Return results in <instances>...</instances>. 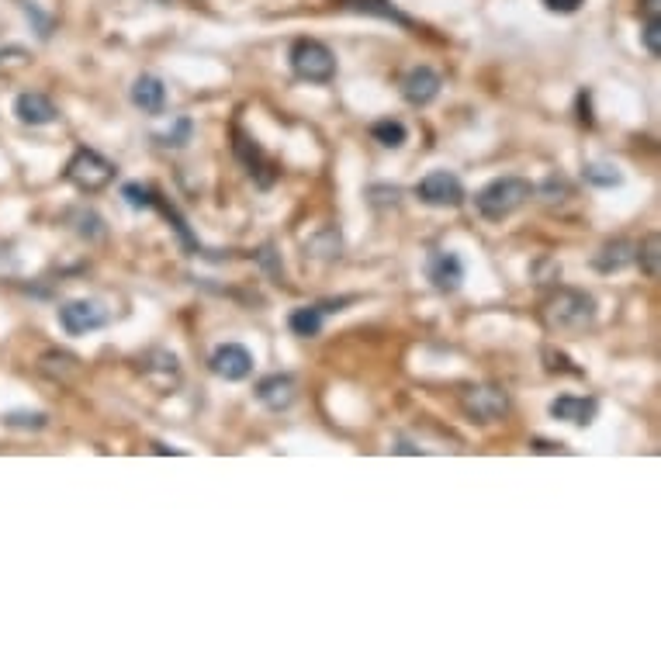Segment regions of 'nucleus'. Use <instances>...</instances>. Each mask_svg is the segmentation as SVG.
<instances>
[{
    "label": "nucleus",
    "mask_w": 661,
    "mask_h": 661,
    "mask_svg": "<svg viewBox=\"0 0 661 661\" xmlns=\"http://www.w3.org/2000/svg\"><path fill=\"white\" fill-rule=\"evenodd\" d=\"M343 253V236L336 225H322L315 236L305 239V257L312 260H340Z\"/></svg>",
    "instance_id": "19"
},
{
    "label": "nucleus",
    "mask_w": 661,
    "mask_h": 661,
    "mask_svg": "<svg viewBox=\"0 0 661 661\" xmlns=\"http://www.w3.org/2000/svg\"><path fill=\"white\" fill-rule=\"evenodd\" d=\"M547 412H551V419H561V423L589 426L599 412V402L592 395H558L547 405Z\"/></svg>",
    "instance_id": "13"
},
{
    "label": "nucleus",
    "mask_w": 661,
    "mask_h": 661,
    "mask_svg": "<svg viewBox=\"0 0 661 661\" xmlns=\"http://www.w3.org/2000/svg\"><path fill=\"white\" fill-rule=\"evenodd\" d=\"M336 7H340V11H353V14H367V18L395 21V25H402V28L412 25V21L395 7V0H336Z\"/></svg>",
    "instance_id": "17"
},
{
    "label": "nucleus",
    "mask_w": 661,
    "mask_h": 661,
    "mask_svg": "<svg viewBox=\"0 0 661 661\" xmlns=\"http://www.w3.org/2000/svg\"><path fill=\"white\" fill-rule=\"evenodd\" d=\"M578 122L582 125H592V115H589V94H578Z\"/></svg>",
    "instance_id": "32"
},
{
    "label": "nucleus",
    "mask_w": 661,
    "mask_h": 661,
    "mask_svg": "<svg viewBox=\"0 0 661 661\" xmlns=\"http://www.w3.org/2000/svg\"><path fill=\"white\" fill-rule=\"evenodd\" d=\"M322 312L319 305H302V309H295L288 315V329L295 336H305V340H312V336L322 333Z\"/></svg>",
    "instance_id": "20"
},
{
    "label": "nucleus",
    "mask_w": 661,
    "mask_h": 661,
    "mask_svg": "<svg viewBox=\"0 0 661 661\" xmlns=\"http://www.w3.org/2000/svg\"><path fill=\"white\" fill-rule=\"evenodd\" d=\"M416 198L430 208H461L468 194H464V184L457 174H450V170H433V174H426L416 184Z\"/></svg>",
    "instance_id": "6"
},
{
    "label": "nucleus",
    "mask_w": 661,
    "mask_h": 661,
    "mask_svg": "<svg viewBox=\"0 0 661 661\" xmlns=\"http://www.w3.org/2000/svg\"><path fill=\"white\" fill-rule=\"evenodd\" d=\"M191 132H194L191 118H180V122H177V129H174V132H167V135H156V142H160L163 149H180V146H187V139H191Z\"/></svg>",
    "instance_id": "25"
},
{
    "label": "nucleus",
    "mask_w": 661,
    "mask_h": 661,
    "mask_svg": "<svg viewBox=\"0 0 661 661\" xmlns=\"http://www.w3.org/2000/svg\"><path fill=\"white\" fill-rule=\"evenodd\" d=\"M39 371L45 374V378L59 381V385H70V381L80 374V360L66 350H49L39 357Z\"/></svg>",
    "instance_id": "18"
},
{
    "label": "nucleus",
    "mask_w": 661,
    "mask_h": 661,
    "mask_svg": "<svg viewBox=\"0 0 661 661\" xmlns=\"http://www.w3.org/2000/svg\"><path fill=\"white\" fill-rule=\"evenodd\" d=\"M461 412L471 423H499L509 412V395L499 385H468L461 392Z\"/></svg>",
    "instance_id": "5"
},
{
    "label": "nucleus",
    "mask_w": 661,
    "mask_h": 661,
    "mask_svg": "<svg viewBox=\"0 0 661 661\" xmlns=\"http://www.w3.org/2000/svg\"><path fill=\"white\" fill-rule=\"evenodd\" d=\"M156 454H184V450H177V447H167V443H156Z\"/></svg>",
    "instance_id": "34"
},
{
    "label": "nucleus",
    "mask_w": 661,
    "mask_h": 661,
    "mask_svg": "<svg viewBox=\"0 0 661 661\" xmlns=\"http://www.w3.org/2000/svg\"><path fill=\"white\" fill-rule=\"evenodd\" d=\"M132 104L142 115H163L167 111V84L153 73H142L132 84Z\"/></svg>",
    "instance_id": "14"
},
{
    "label": "nucleus",
    "mask_w": 661,
    "mask_h": 661,
    "mask_svg": "<svg viewBox=\"0 0 661 661\" xmlns=\"http://www.w3.org/2000/svg\"><path fill=\"white\" fill-rule=\"evenodd\" d=\"M56 315H59L63 333H70V336H84V333H94V329L108 326V312L97 302H90V298H73V302L59 305Z\"/></svg>",
    "instance_id": "8"
},
{
    "label": "nucleus",
    "mask_w": 661,
    "mask_h": 661,
    "mask_svg": "<svg viewBox=\"0 0 661 661\" xmlns=\"http://www.w3.org/2000/svg\"><path fill=\"white\" fill-rule=\"evenodd\" d=\"M533 198V184L527 177H495L475 194L478 215L488 222H502Z\"/></svg>",
    "instance_id": "2"
},
{
    "label": "nucleus",
    "mask_w": 661,
    "mask_h": 661,
    "mask_svg": "<svg viewBox=\"0 0 661 661\" xmlns=\"http://www.w3.org/2000/svg\"><path fill=\"white\" fill-rule=\"evenodd\" d=\"M641 11L648 18H661V0H641Z\"/></svg>",
    "instance_id": "33"
},
{
    "label": "nucleus",
    "mask_w": 661,
    "mask_h": 661,
    "mask_svg": "<svg viewBox=\"0 0 661 661\" xmlns=\"http://www.w3.org/2000/svg\"><path fill=\"white\" fill-rule=\"evenodd\" d=\"M257 398L274 412L291 409V402L298 398V381L291 374H267L264 381H257Z\"/></svg>",
    "instance_id": "15"
},
{
    "label": "nucleus",
    "mask_w": 661,
    "mask_h": 661,
    "mask_svg": "<svg viewBox=\"0 0 661 661\" xmlns=\"http://www.w3.org/2000/svg\"><path fill=\"white\" fill-rule=\"evenodd\" d=\"M45 423H49L45 412H7L4 416V426L11 430H42Z\"/></svg>",
    "instance_id": "24"
},
{
    "label": "nucleus",
    "mask_w": 661,
    "mask_h": 661,
    "mask_svg": "<svg viewBox=\"0 0 661 661\" xmlns=\"http://www.w3.org/2000/svg\"><path fill=\"white\" fill-rule=\"evenodd\" d=\"M291 73L305 84H333L336 80V56L326 42L319 39H298L288 52Z\"/></svg>",
    "instance_id": "3"
},
{
    "label": "nucleus",
    "mask_w": 661,
    "mask_h": 661,
    "mask_svg": "<svg viewBox=\"0 0 661 661\" xmlns=\"http://www.w3.org/2000/svg\"><path fill=\"white\" fill-rule=\"evenodd\" d=\"M371 205H398V198H402V191L398 187H371Z\"/></svg>",
    "instance_id": "29"
},
{
    "label": "nucleus",
    "mask_w": 661,
    "mask_h": 661,
    "mask_svg": "<svg viewBox=\"0 0 661 661\" xmlns=\"http://www.w3.org/2000/svg\"><path fill=\"white\" fill-rule=\"evenodd\" d=\"M115 177H118L115 163L87 146H80L77 153L70 156V163H66V180L84 194H101L104 187L115 184Z\"/></svg>",
    "instance_id": "4"
},
{
    "label": "nucleus",
    "mask_w": 661,
    "mask_h": 661,
    "mask_svg": "<svg viewBox=\"0 0 661 661\" xmlns=\"http://www.w3.org/2000/svg\"><path fill=\"white\" fill-rule=\"evenodd\" d=\"M641 42L655 59L661 56V18H648V25H644V32H641Z\"/></svg>",
    "instance_id": "28"
},
{
    "label": "nucleus",
    "mask_w": 661,
    "mask_h": 661,
    "mask_svg": "<svg viewBox=\"0 0 661 661\" xmlns=\"http://www.w3.org/2000/svg\"><path fill=\"white\" fill-rule=\"evenodd\" d=\"M533 450H537V454H565V443H551V440H533Z\"/></svg>",
    "instance_id": "31"
},
{
    "label": "nucleus",
    "mask_w": 661,
    "mask_h": 661,
    "mask_svg": "<svg viewBox=\"0 0 661 661\" xmlns=\"http://www.w3.org/2000/svg\"><path fill=\"white\" fill-rule=\"evenodd\" d=\"M540 315H544V326L551 333H565V336L585 333L596 322V298L578 288H558L544 298Z\"/></svg>",
    "instance_id": "1"
},
{
    "label": "nucleus",
    "mask_w": 661,
    "mask_h": 661,
    "mask_svg": "<svg viewBox=\"0 0 661 661\" xmlns=\"http://www.w3.org/2000/svg\"><path fill=\"white\" fill-rule=\"evenodd\" d=\"M540 4H544L547 11H558V14H575L578 7L585 4V0H540Z\"/></svg>",
    "instance_id": "30"
},
{
    "label": "nucleus",
    "mask_w": 661,
    "mask_h": 661,
    "mask_svg": "<svg viewBox=\"0 0 661 661\" xmlns=\"http://www.w3.org/2000/svg\"><path fill=\"white\" fill-rule=\"evenodd\" d=\"M634 264L641 267V274L651 277V281L661 274V239L655 236V232L644 236L641 246H634Z\"/></svg>",
    "instance_id": "21"
},
{
    "label": "nucleus",
    "mask_w": 661,
    "mask_h": 661,
    "mask_svg": "<svg viewBox=\"0 0 661 661\" xmlns=\"http://www.w3.org/2000/svg\"><path fill=\"white\" fill-rule=\"evenodd\" d=\"M232 153H236V160L246 167V174L257 180V187H264V191H267V187L277 180L274 163H270V156L264 153V146H260V142L253 139L250 132H243V129L232 132Z\"/></svg>",
    "instance_id": "7"
},
{
    "label": "nucleus",
    "mask_w": 661,
    "mask_h": 661,
    "mask_svg": "<svg viewBox=\"0 0 661 661\" xmlns=\"http://www.w3.org/2000/svg\"><path fill=\"white\" fill-rule=\"evenodd\" d=\"M426 277H430V284L437 291H443V295H454L464 281L461 257H457L454 250H433L430 257H426Z\"/></svg>",
    "instance_id": "10"
},
{
    "label": "nucleus",
    "mask_w": 661,
    "mask_h": 661,
    "mask_svg": "<svg viewBox=\"0 0 661 661\" xmlns=\"http://www.w3.org/2000/svg\"><path fill=\"white\" fill-rule=\"evenodd\" d=\"M398 87H402V97L412 104V108H426V104H433L440 97L443 80L437 70H430V66H412Z\"/></svg>",
    "instance_id": "11"
},
{
    "label": "nucleus",
    "mask_w": 661,
    "mask_h": 661,
    "mask_svg": "<svg viewBox=\"0 0 661 661\" xmlns=\"http://www.w3.org/2000/svg\"><path fill=\"white\" fill-rule=\"evenodd\" d=\"M14 115H18L21 125H32V129H39V125L56 122L59 108H56V101H52L49 94H39V90H25V94L14 97Z\"/></svg>",
    "instance_id": "12"
},
{
    "label": "nucleus",
    "mask_w": 661,
    "mask_h": 661,
    "mask_svg": "<svg viewBox=\"0 0 661 661\" xmlns=\"http://www.w3.org/2000/svg\"><path fill=\"white\" fill-rule=\"evenodd\" d=\"M208 367L222 381H246L253 374V353L243 343H222V347H215Z\"/></svg>",
    "instance_id": "9"
},
{
    "label": "nucleus",
    "mask_w": 661,
    "mask_h": 661,
    "mask_svg": "<svg viewBox=\"0 0 661 661\" xmlns=\"http://www.w3.org/2000/svg\"><path fill=\"white\" fill-rule=\"evenodd\" d=\"M582 177L596 187H620L623 184V174L613 163H585L582 167Z\"/></svg>",
    "instance_id": "23"
},
{
    "label": "nucleus",
    "mask_w": 661,
    "mask_h": 661,
    "mask_svg": "<svg viewBox=\"0 0 661 661\" xmlns=\"http://www.w3.org/2000/svg\"><path fill=\"white\" fill-rule=\"evenodd\" d=\"M630 264H634V243H630V239H610V243L592 257V267H596L599 274H620V270Z\"/></svg>",
    "instance_id": "16"
},
{
    "label": "nucleus",
    "mask_w": 661,
    "mask_h": 661,
    "mask_svg": "<svg viewBox=\"0 0 661 661\" xmlns=\"http://www.w3.org/2000/svg\"><path fill=\"white\" fill-rule=\"evenodd\" d=\"M371 139L381 142L385 149H402L405 139H409V129H405L398 118H378V122L371 125Z\"/></svg>",
    "instance_id": "22"
},
{
    "label": "nucleus",
    "mask_w": 661,
    "mask_h": 661,
    "mask_svg": "<svg viewBox=\"0 0 661 661\" xmlns=\"http://www.w3.org/2000/svg\"><path fill=\"white\" fill-rule=\"evenodd\" d=\"M122 198L129 201L132 208H153L156 191H149V187H142V184H125L122 187Z\"/></svg>",
    "instance_id": "27"
},
{
    "label": "nucleus",
    "mask_w": 661,
    "mask_h": 661,
    "mask_svg": "<svg viewBox=\"0 0 661 661\" xmlns=\"http://www.w3.org/2000/svg\"><path fill=\"white\" fill-rule=\"evenodd\" d=\"M544 360H547V371L551 374H575V378H582V367H572V360L565 357V353H558L554 347H544Z\"/></svg>",
    "instance_id": "26"
}]
</instances>
